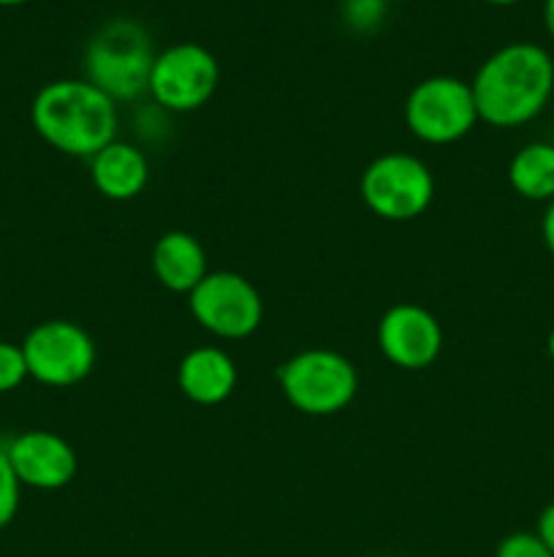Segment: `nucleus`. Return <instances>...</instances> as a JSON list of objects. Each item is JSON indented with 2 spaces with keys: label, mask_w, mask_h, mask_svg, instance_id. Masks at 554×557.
Instances as JSON below:
<instances>
[{
  "label": "nucleus",
  "mask_w": 554,
  "mask_h": 557,
  "mask_svg": "<svg viewBox=\"0 0 554 557\" xmlns=\"http://www.w3.org/2000/svg\"><path fill=\"white\" fill-rule=\"evenodd\" d=\"M543 27L554 41V0H543Z\"/></svg>",
  "instance_id": "22"
},
{
  "label": "nucleus",
  "mask_w": 554,
  "mask_h": 557,
  "mask_svg": "<svg viewBox=\"0 0 554 557\" xmlns=\"http://www.w3.org/2000/svg\"><path fill=\"white\" fill-rule=\"evenodd\" d=\"M286 400L307 417H335L345 411L358 389L356 368L331 348H307L280 368Z\"/></svg>",
  "instance_id": "4"
},
{
  "label": "nucleus",
  "mask_w": 554,
  "mask_h": 557,
  "mask_svg": "<svg viewBox=\"0 0 554 557\" xmlns=\"http://www.w3.org/2000/svg\"><path fill=\"white\" fill-rule=\"evenodd\" d=\"M90 177L101 196L128 201L136 199L150 183V161L141 147L114 139L90 158Z\"/></svg>",
  "instance_id": "13"
},
{
  "label": "nucleus",
  "mask_w": 554,
  "mask_h": 557,
  "mask_svg": "<svg viewBox=\"0 0 554 557\" xmlns=\"http://www.w3.org/2000/svg\"><path fill=\"white\" fill-rule=\"evenodd\" d=\"M36 134L54 150L92 158L117 139V103L87 79H54L30 103Z\"/></svg>",
  "instance_id": "2"
},
{
  "label": "nucleus",
  "mask_w": 554,
  "mask_h": 557,
  "mask_svg": "<svg viewBox=\"0 0 554 557\" xmlns=\"http://www.w3.org/2000/svg\"><path fill=\"white\" fill-rule=\"evenodd\" d=\"M478 120L494 128H519L549 107L554 60L541 44L514 41L494 49L470 82Z\"/></svg>",
  "instance_id": "1"
},
{
  "label": "nucleus",
  "mask_w": 554,
  "mask_h": 557,
  "mask_svg": "<svg viewBox=\"0 0 554 557\" xmlns=\"http://www.w3.org/2000/svg\"><path fill=\"white\" fill-rule=\"evenodd\" d=\"M483 3L498 5V9H505V5H516V3H519V0H483Z\"/></svg>",
  "instance_id": "24"
},
{
  "label": "nucleus",
  "mask_w": 554,
  "mask_h": 557,
  "mask_svg": "<svg viewBox=\"0 0 554 557\" xmlns=\"http://www.w3.org/2000/svg\"><path fill=\"white\" fill-rule=\"evenodd\" d=\"M177 384L196 406H221L237 389V364L223 348H193L179 362Z\"/></svg>",
  "instance_id": "12"
},
{
  "label": "nucleus",
  "mask_w": 554,
  "mask_h": 557,
  "mask_svg": "<svg viewBox=\"0 0 554 557\" xmlns=\"http://www.w3.org/2000/svg\"><path fill=\"white\" fill-rule=\"evenodd\" d=\"M386 3H389V5L391 3H407V0H386Z\"/></svg>",
  "instance_id": "26"
},
{
  "label": "nucleus",
  "mask_w": 554,
  "mask_h": 557,
  "mask_svg": "<svg viewBox=\"0 0 554 557\" xmlns=\"http://www.w3.org/2000/svg\"><path fill=\"white\" fill-rule=\"evenodd\" d=\"M25 379H30V373H27L22 346L0 341V395L20 389V386L25 384Z\"/></svg>",
  "instance_id": "18"
},
{
  "label": "nucleus",
  "mask_w": 554,
  "mask_h": 557,
  "mask_svg": "<svg viewBox=\"0 0 554 557\" xmlns=\"http://www.w3.org/2000/svg\"><path fill=\"white\" fill-rule=\"evenodd\" d=\"M541 237H543V245H546L549 253L554 256V199L549 201L546 210H543V218H541Z\"/></svg>",
  "instance_id": "21"
},
{
  "label": "nucleus",
  "mask_w": 554,
  "mask_h": 557,
  "mask_svg": "<svg viewBox=\"0 0 554 557\" xmlns=\"http://www.w3.org/2000/svg\"><path fill=\"white\" fill-rule=\"evenodd\" d=\"M221 65L206 47L193 41L172 44L155 54L147 92L163 112H196L217 90Z\"/></svg>",
  "instance_id": "7"
},
{
  "label": "nucleus",
  "mask_w": 554,
  "mask_h": 557,
  "mask_svg": "<svg viewBox=\"0 0 554 557\" xmlns=\"http://www.w3.org/2000/svg\"><path fill=\"white\" fill-rule=\"evenodd\" d=\"M389 3L386 0H342L340 14L342 22L353 33H373L383 25Z\"/></svg>",
  "instance_id": "16"
},
{
  "label": "nucleus",
  "mask_w": 554,
  "mask_h": 557,
  "mask_svg": "<svg viewBox=\"0 0 554 557\" xmlns=\"http://www.w3.org/2000/svg\"><path fill=\"white\" fill-rule=\"evenodd\" d=\"M378 348L396 368L424 370L440 357L443 330L427 308L400 302L380 315Z\"/></svg>",
  "instance_id": "10"
},
{
  "label": "nucleus",
  "mask_w": 554,
  "mask_h": 557,
  "mask_svg": "<svg viewBox=\"0 0 554 557\" xmlns=\"http://www.w3.org/2000/svg\"><path fill=\"white\" fill-rule=\"evenodd\" d=\"M20 500H22V482L16 479L5 451L0 449V531L14 522L16 511H20Z\"/></svg>",
  "instance_id": "17"
},
{
  "label": "nucleus",
  "mask_w": 554,
  "mask_h": 557,
  "mask_svg": "<svg viewBox=\"0 0 554 557\" xmlns=\"http://www.w3.org/2000/svg\"><path fill=\"white\" fill-rule=\"evenodd\" d=\"M188 308L201 330L221 341H244L264 319V302L253 283L239 272H210L188 294Z\"/></svg>",
  "instance_id": "9"
},
{
  "label": "nucleus",
  "mask_w": 554,
  "mask_h": 557,
  "mask_svg": "<svg viewBox=\"0 0 554 557\" xmlns=\"http://www.w3.org/2000/svg\"><path fill=\"white\" fill-rule=\"evenodd\" d=\"M508 183L521 199H554V145L552 141H527L508 163Z\"/></svg>",
  "instance_id": "15"
},
{
  "label": "nucleus",
  "mask_w": 554,
  "mask_h": 557,
  "mask_svg": "<svg viewBox=\"0 0 554 557\" xmlns=\"http://www.w3.org/2000/svg\"><path fill=\"white\" fill-rule=\"evenodd\" d=\"M11 468L22 487L33 490H60L74 482L79 471L76 451L63 435L49 433V430H27L5 446Z\"/></svg>",
  "instance_id": "11"
},
{
  "label": "nucleus",
  "mask_w": 554,
  "mask_h": 557,
  "mask_svg": "<svg viewBox=\"0 0 554 557\" xmlns=\"http://www.w3.org/2000/svg\"><path fill=\"white\" fill-rule=\"evenodd\" d=\"M30 0H0V9H14V5H25Z\"/></svg>",
  "instance_id": "25"
},
{
  "label": "nucleus",
  "mask_w": 554,
  "mask_h": 557,
  "mask_svg": "<svg viewBox=\"0 0 554 557\" xmlns=\"http://www.w3.org/2000/svg\"><path fill=\"white\" fill-rule=\"evenodd\" d=\"M405 123L411 134L427 145H454L465 139L478 123L470 82L445 74L421 79L407 92Z\"/></svg>",
  "instance_id": "6"
},
{
  "label": "nucleus",
  "mask_w": 554,
  "mask_h": 557,
  "mask_svg": "<svg viewBox=\"0 0 554 557\" xmlns=\"http://www.w3.org/2000/svg\"><path fill=\"white\" fill-rule=\"evenodd\" d=\"M536 533L541 536V542L546 544L549 553L554 555V500L546 506V509L538 515V525H536Z\"/></svg>",
  "instance_id": "20"
},
{
  "label": "nucleus",
  "mask_w": 554,
  "mask_h": 557,
  "mask_svg": "<svg viewBox=\"0 0 554 557\" xmlns=\"http://www.w3.org/2000/svg\"><path fill=\"white\" fill-rule=\"evenodd\" d=\"M546 354H549V359H552V364H554V326H552V332H549V337H546Z\"/></svg>",
  "instance_id": "23"
},
{
  "label": "nucleus",
  "mask_w": 554,
  "mask_h": 557,
  "mask_svg": "<svg viewBox=\"0 0 554 557\" xmlns=\"http://www.w3.org/2000/svg\"><path fill=\"white\" fill-rule=\"evenodd\" d=\"M152 272L174 294H190L206 275V253L188 232H166L152 248Z\"/></svg>",
  "instance_id": "14"
},
{
  "label": "nucleus",
  "mask_w": 554,
  "mask_h": 557,
  "mask_svg": "<svg viewBox=\"0 0 554 557\" xmlns=\"http://www.w3.org/2000/svg\"><path fill=\"white\" fill-rule=\"evenodd\" d=\"M152 38L141 22L117 16L98 27L85 47V79L114 103L136 101L150 85L155 63Z\"/></svg>",
  "instance_id": "3"
},
{
  "label": "nucleus",
  "mask_w": 554,
  "mask_h": 557,
  "mask_svg": "<svg viewBox=\"0 0 554 557\" xmlns=\"http://www.w3.org/2000/svg\"><path fill=\"white\" fill-rule=\"evenodd\" d=\"M20 346L30 379L54 389L79 384L96 368V343L74 321H41L27 332Z\"/></svg>",
  "instance_id": "8"
},
{
  "label": "nucleus",
  "mask_w": 554,
  "mask_h": 557,
  "mask_svg": "<svg viewBox=\"0 0 554 557\" xmlns=\"http://www.w3.org/2000/svg\"><path fill=\"white\" fill-rule=\"evenodd\" d=\"M362 199L383 221H413L435 199V177L424 161L407 152H386L362 174Z\"/></svg>",
  "instance_id": "5"
},
{
  "label": "nucleus",
  "mask_w": 554,
  "mask_h": 557,
  "mask_svg": "<svg viewBox=\"0 0 554 557\" xmlns=\"http://www.w3.org/2000/svg\"><path fill=\"white\" fill-rule=\"evenodd\" d=\"M494 557H554L536 531H516L500 539Z\"/></svg>",
  "instance_id": "19"
}]
</instances>
